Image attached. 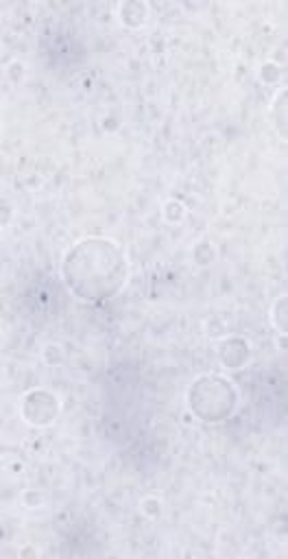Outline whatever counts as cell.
<instances>
[{"instance_id":"obj_2","label":"cell","mask_w":288,"mask_h":559,"mask_svg":"<svg viewBox=\"0 0 288 559\" xmlns=\"http://www.w3.org/2000/svg\"><path fill=\"white\" fill-rule=\"evenodd\" d=\"M190 406L205 421H220L233 413L236 391L220 376H203L190 391Z\"/></svg>"},{"instance_id":"obj_1","label":"cell","mask_w":288,"mask_h":559,"mask_svg":"<svg viewBox=\"0 0 288 559\" xmlns=\"http://www.w3.org/2000/svg\"><path fill=\"white\" fill-rule=\"evenodd\" d=\"M127 275L122 249L107 238H87L72 247L63 260V277L83 299H105L120 290Z\"/></svg>"}]
</instances>
